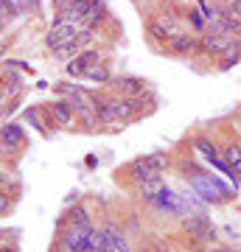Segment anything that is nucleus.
Returning <instances> with one entry per match:
<instances>
[{
	"label": "nucleus",
	"instance_id": "f257e3e1",
	"mask_svg": "<svg viewBox=\"0 0 241 252\" xmlns=\"http://www.w3.org/2000/svg\"><path fill=\"white\" fill-rule=\"evenodd\" d=\"M191 188L199 193V199H205L210 205H222V202H227L230 196H236V193H230L216 177H210V174H205V171H199V174L191 177Z\"/></svg>",
	"mask_w": 241,
	"mask_h": 252
},
{
	"label": "nucleus",
	"instance_id": "f03ea898",
	"mask_svg": "<svg viewBox=\"0 0 241 252\" xmlns=\"http://www.w3.org/2000/svg\"><path fill=\"white\" fill-rule=\"evenodd\" d=\"M166 165H169V157H166V154H146V157H140V160H135L126 171H129V180H132L135 185H140V182L163 174Z\"/></svg>",
	"mask_w": 241,
	"mask_h": 252
},
{
	"label": "nucleus",
	"instance_id": "7ed1b4c3",
	"mask_svg": "<svg viewBox=\"0 0 241 252\" xmlns=\"http://www.w3.org/2000/svg\"><path fill=\"white\" fill-rule=\"evenodd\" d=\"M96 227H62L56 235V252H84Z\"/></svg>",
	"mask_w": 241,
	"mask_h": 252
},
{
	"label": "nucleus",
	"instance_id": "20e7f679",
	"mask_svg": "<svg viewBox=\"0 0 241 252\" xmlns=\"http://www.w3.org/2000/svg\"><path fill=\"white\" fill-rule=\"evenodd\" d=\"M182 230H185L197 244H213L216 241V227L210 224V219L205 213H194L182 221Z\"/></svg>",
	"mask_w": 241,
	"mask_h": 252
},
{
	"label": "nucleus",
	"instance_id": "39448f33",
	"mask_svg": "<svg viewBox=\"0 0 241 252\" xmlns=\"http://www.w3.org/2000/svg\"><path fill=\"white\" fill-rule=\"evenodd\" d=\"M76 31H79V26H76L73 20H59V23H54V28L48 31V36H45V45L51 48V51H56V48L68 45L73 36H76Z\"/></svg>",
	"mask_w": 241,
	"mask_h": 252
},
{
	"label": "nucleus",
	"instance_id": "423d86ee",
	"mask_svg": "<svg viewBox=\"0 0 241 252\" xmlns=\"http://www.w3.org/2000/svg\"><path fill=\"white\" fill-rule=\"evenodd\" d=\"M166 48H169L171 54H177V56H191V54H197L199 36L188 34V31H174V34H171V39L166 42Z\"/></svg>",
	"mask_w": 241,
	"mask_h": 252
},
{
	"label": "nucleus",
	"instance_id": "0eeeda50",
	"mask_svg": "<svg viewBox=\"0 0 241 252\" xmlns=\"http://www.w3.org/2000/svg\"><path fill=\"white\" fill-rule=\"evenodd\" d=\"M0 146H3V149H9V152L23 149V146H26V129H23V124L9 121V124L0 126Z\"/></svg>",
	"mask_w": 241,
	"mask_h": 252
},
{
	"label": "nucleus",
	"instance_id": "6e6552de",
	"mask_svg": "<svg viewBox=\"0 0 241 252\" xmlns=\"http://www.w3.org/2000/svg\"><path fill=\"white\" fill-rule=\"evenodd\" d=\"M99 233H101V238H104V247H107V250L129 252V238H126V233L118 224H112V221H109V224H101Z\"/></svg>",
	"mask_w": 241,
	"mask_h": 252
},
{
	"label": "nucleus",
	"instance_id": "1a4fd4ad",
	"mask_svg": "<svg viewBox=\"0 0 241 252\" xmlns=\"http://www.w3.org/2000/svg\"><path fill=\"white\" fill-rule=\"evenodd\" d=\"M233 42H236L233 36H224V34H210V31H207V34H202V36H199V48H197V51H202V54H219V56H222L224 51H227V48L233 45Z\"/></svg>",
	"mask_w": 241,
	"mask_h": 252
},
{
	"label": "nucleus",
	"instance_id": "9d476101",
	"mask_svg": "<svg viewBox=\"0 0 241 252\" xmlns=\"http://www.w3.org/2000/svg\"><path fill=\"white\" fill-rule=\"evenodd\" d=\"M152 205L157 207V210L171 213V216H182V213H185V205H182V202H179V196H177V193H171L169 188H163L160 193L152 199Z\"/></svg>",
	"mask_w": 241,
	"mask_h": 252
},
{
	"label": "nucleus",
	"instance_id": "9b49d317",
	"mask_svg": "<svg viewBox=\"0 0 241 252\" xmlns=\"http://www.w3.org/2000/svg\"><path fill=\"white\" fill-rule=\"evenodd\" d=\"M93 64H101V54L99 51H81L73 62L65 64V70H68V76H84V70Z\"/></svg>",
	"mask_w": 241,
	"mask_h": 252
},
{
	"label": "nucleus",
	"instance_id": "f8f14e48",
	"mask_svg": "<svg viewBox=\"0 0 241 252\" xmlns=\"http://www.w3.org/2000/svg\"><path fill=\"white\" fill-rule=\"evenodd\" d=\"M112 90L118 95H143L146 93V81L143 79H135V76H124V79H109Z\"/></svg>",
	"mask_w": 241,
	"mask_h": 252
},
{
	"label": "nucleus",
	"instance_id": "ddd939ff",
	"mask_svg": "<svg viewBox=\"0 0 241 252\" xmlns=\"http://www.w3.org/2000/svg\"><path fill=\"white\" fill-rule=\"evenodd\" d=\"M51 118H54L56 126H70L73 118H76V109L70 107V101L68 98H59L51 104Z\"/></svg>",
	"mask_w": 241,
	"mask_h": 252
},
{
	"label": "nucleus",
	"instance_id": "4468645a",
	"mask_svg": "<svg viewBox=\"0 0 241 252\" xmlns=\"http://www.w3.org/2000/svg\"><path fill=\"white\" fill-rule=\"evenodd\" d=\"M68 224L70 227H93V221H90V213L84 210V207H70V210L59 219V230L68 227Z\"/></svg>",
	"mask_w": 241,
	"mask_h": 252
},
{
	"label": "nucleus",
	"instance_id": "2eb2a0df",
	"mask_svg": "<svg viewBox=\"0 0 241 252\" xmlns=\"http://www.w3.org/2000/svg\"><path fill=\"white\" fill-rule=\"evenodd\" d=\"M146 31H149V36H152L154 42H169L171 34H174V28H171V23H166V20H149V26H146Z\"/></svg>",
	"mask_w": 241,
	"mask_h": 252
},
{
	"label": "nucleus",
	"instance_id": "dca6fc26",
	"mask_svg": "<svg viewBox=\"0 0 241 252\" xmlns=\"http://www.w3.org/2000/svg\"><path fill=\"white\" fill-rule=\"evenodd\" d=\"M219 152H222L224 162H227L233 171H236V174L241 177V146L236 143V140H227V143H224L222 149H219Z\"/></svg>",
	"mask_w": 241,
	"mask_h": 252
},
{
	"label": "nucleus",
	"instance_id": "f3484780",
	"mask_svg": "<svg viewBox=\"0 0 241 252\" xmlns=\"http://www.w3.org/2000/svg\"><path fill=\"white\" fill-rule=\"evenodd\" d=\"M104 20H107V9H104V3H101V0H96V3L87 9V14L81 17L79 26L81 28H96L99 23H104Z\"/></svg>",
	"mask_w": 241,
	"mask_h": 252
},
{
	"label": "nucleus",
	"instance_id": "a211bd4d",
	"mask_svg": "<svg viewBox=\"0 0 241 252\" xmlns=\"http://www.w3.org/2000/svg\"><path fill=\"white\" fill-rule=\"evenodd\" d=\"M163 188H166V185H163V174H157V177H152V180L140 182V185H138V193H140L146 202H152V199L157 196Z\"/></svg>",
	"mask_w": 241,
	"mask_h": 252
},
{
	"label": "nucleus",
	"instance_id": "6ab92c4d",
	"mask_svg": "<svg viewBox=\"0 0 241 252\" xmlns=\"http://www.w3.org/2000/svg\"><path fill=\"white\" fill-rule=\"evenodd\" d=\"M241 62V42L236 39L227 51L222 54V62H219V70H230L233 64H239Z\"/></svg>",
	"mask_w": 241,
	"mask_h": 252
},
{
	"label": "nucleus",
	"instance_id": "aec40b11",
	"mask_svg": "<svg viewBox=\"0 0 241 252\" xmlns=\"http://www.w3.org/2000/svg\"><path fill=\"white\" fill-rule=\"evenodd\" d=\"M84 79L93 81V84H109V70H107V64H93V67H87L84 70Z\"/></svg>",
	"mask_w": 241,
	"mask_h": 252
},
{
	"label": "nucleus",
	"instance_id": "412c9836",
	"mask_svg": "<svg viewBox=\"0 0 241 252\" xmlns=\"http://www.w3.org/2000/svg\"><path fill=\"white\" fill-rule=\"evenodd\" d=\"M219 9L222 6H216V0H199V14H202V20L205 23H213L216 17H219Z\"/></svg>",
	"mask_w": 241,
	"mask_h": 252
},
{
	"label": "nucleus",
	"instance_id": "4be33fe9",
	"mask_svg": "<svg viewBox=\"0 0 241 252\" xmlns=\"http://www.w3.org/2000/svg\"><path fill=\"white\" fill-rule=\"evenodd\" d=\"M76 115L81 118V124H84V126H101V121H99V115H96V109H93V104H87L84 109H79Z\"/></svg>",
	"mask_w": 241,
	"mask_h": 252
},
{
	"label": "nucleus",
	"instance_id": "5701e85b",
	"mask_svg": "<svg viewBox=\"0 0 241 252\" xmlns=\"http://www.w3.org/2000/svg\"><path fill=\"white\" fill-rule=\"evenodd\" d=\"M26 121H28V124H31V126H34V129H39L42 135H45V132H48V129H45V126H48V124H42V118H39V112H36V109H31V107L26 109Z\"/></svg>",
	"mask_w": 241,
	"mask_h": 252
},
{
	"label": "nucleus",
	"instance_id": "b1692460",
	"mask_svg": "<svg viewBox=\"0 0 241 252\" xmlns=\"http://www.w3.org/2000/svg\"><path fill=\"white\" fill-rule=\"evenodd\" d=\"M185 14H188V20H191V26L197 28L199 34H202V31H205V28H207V23H205V20H202V14H199L197 9H191V11H185Z\"/></svg>",
	"mask_w": 241,
	"mask_h": 252
},
{
	"label": "nucleus",
	"instance_id": "393cba45",
	"mask_svg": "<svg viewBox=\"0 0 241 252\" xmlns=\"http://www.w3.org/2000/svg\"><path fill=\"white\" fill-rule=\"evenodd\" d=\"M0 14H3V17H14V14H17L14 0H0Z\"/></svg>",
	"mask_w": 241,
	"mask_h": 252
},
{
	"label": "nucleus",
	"instance_id": "a878e982",
	"mask_svg": "<svg viewBox=\"0 0 241 252\" xmlns=\"http://www.w3.org/2000/svg\"><path fill=\"white\" fill-rule=\"evenodd\" d=\"M227 11H230L233 17L241 20V0H230V3H227Z\"/></svg>",
	"mask_w": 241,
	"mask_h": 252
},
{
	"label": "nucleus",
	"instance_id": "bb28decb",
	"mask_svg": "<svg viewBox=\"0 0 241 252\" xmlns=\"http://www.w3.org/2000/svg\"><path fill=\"white\" fill-rule=\"evenodd\" d=\"M9 196H6V193H3V190H0V213H9Z\"/></svg>",
	"mask_w": 241,
	"mask_h": 252
},
{
	"label": "nucleus",
	"instance_id": "cd10ccee",
	"mask_svg": "<svg viewBox=\"0 0 241 252\" xmlns=\"http://www.w3.org/2000/svg\"><path fill=\"white\" fill-rule=\"evenodd\" d=\"M0 252H17V247H6V244H3V247H0Z\"/></svg>",
	"mask_w": 241,
	"mask_h": 252
},
{
	"label": "nucleus",
	"instance_id": "c85d7f7f",
	"mask_svg": "<svg viewBox=\"0 0 241 252\" xmlns=\"http://www.w3.org/2000/svg\"><path fill=\"white\" fill-rule=\"evenodd\" d=\"M3 101H6V87H0V107H3Z\"/></svg>",
	"mask_w": 241,
	"mask_h": 252
},
{
	"label": "nucleus",
	"instance_id": "c756f323",
	"mask_svg": "<svg viewBox=\"0 0 241 252\" xmlns=\"http://www.w3.org/2000/svg\"><path fill=\"white\" fill-rule=\"evenodd\" d=\"M205 252H227V250H222V247H213V250H205Z\"/></svg>",
	"mask_w": 241,
	"mask_h": 252
},
{
	"label": "nucleus",
	"instance_id": "7c9ffc66",
	"mask_svg": "<svg viewBox=\"0 0 241 252\" xmlns=\"http://www.w3.org/2000/svg\"><path fill=\"white\" fill-rule=\"evenodd\" d=\"M0 182H3V174H0Z\"/></svg>",
	"mask_w": 241,
	"mask_h": 252
},
{
	"label": "nucleus",
	"instance_id": "2f4dec72",
	"mask_svg": "<svg viewBox=\"0 0 241 252\" xmlns=\"http://www.w3.org/2000/svg\"><path fill=\"white\" fill-rule=\"evenodd\" d=\"M224 3H230V0H224Z\"/></svg>",
	"mask_w": 241,
	"mask_h": 252
},
{
	"label": "nucleus",
	"instance_id": "473e14b6",
	"mask_svg": "<svg viewBox=\"0 0 241 252\" xmlns=\"http://www.w3.org/2000/svg\"><path fill=\"white\" fill-rule=\"evenodd\" d=\"M236 252H241V250H236Z\"/></svg>",
	"mask_w": 241,
	"mask_h": 252
}]
</instances>
